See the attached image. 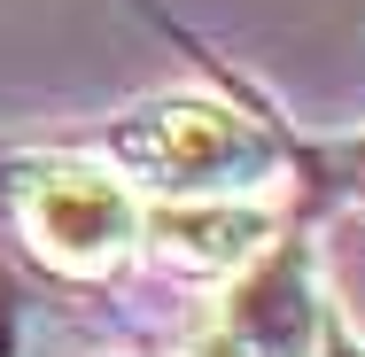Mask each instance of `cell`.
<instances>
[{"label": "cell", "mask_w": 365, "mask_h": 357, "mask_svg": "<svg viewBox=\"0 0 365 357\" xmlns=\"http://www.w3.org/2000/svg\"><path fill=\"white\" fill-rule=\"evenodd\" d=\"M334 163H342V179H350V195H365V140H358V148H334Z\"/></svg>", "instance_id": "8992f818"}, {"label": "cell", "mask_w": 365, "mask_h": 357, "mask_svg": "<svg viewBox=\"0 0 365 357\" xmlns=\"http://www.w3.org/2000/svg\"><path fill=\"white\" fill-rule=\"evenodd\" d=\"M272 241V210L264 195H202V202H155L140 210V249L163 272H187V280H225V272H249Z\"/></svg>", "instance_id": "3957f363"}, {"label": "cell", "mask_w": 365, "mask_h": 357, "mask_svg": "<svg viewBox=\"0 0 365 357\" xmlns=\"http://www.w3.org/2000/svg\"><path fill=\"white\" fill-rule=\"evenodd\" d=\"M311 357H365V342L342 326V319H327V326H319V350H311Z\"/></svg>", "instance_id": "5b68a950"}, {"label": "cell", "mask_w": 365, "mask_h": 357, "mask_svg": "<svg viewBox=\"0 0 365 357\" xmlns=\"http://www.w3.org/2000/svg\"><path fill=\"white\" fill-rule=\"evenodd\" d=\"M16 217H24V241L71 280H109L140 257V195L109 163H71V155L24 163Z\"/></svg>", "instance_id": "7a4b0ae2"}, {"label": "cell", "mask_w": 365, "mask_h": 357, "mask_svg": "<svg viewBox=\"0 0 365 357\" xmlns=\"http://www.w3.org/2000/svg\"><path fill=\"white\" fill-rule=\"evenodd\" d=\"M187 357H264V350H257V334H241V326L225 319V326H210V334H202Z\"/></svg>", "instance_id": "277c9868"}, {"label": "cell", "mask_w": 365, "mask_h": 357, "mask_svg": "<svg viewBox=\"0 0 365 357\" xmlns=\"http://www.w3.org/2000/svg\"><path fill=\"white\" fill-rule=\"evenodd\" d=\"M109 163L140 179L155 202L264 195L280 179V148L233 101H210V93H155L140 109H125L109 125Z\"/></svg>", "instance_id": "6da1fadb"}]
</instances>
